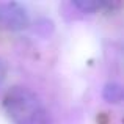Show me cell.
Segmentation results:
<instances>
[{
	"label": "cell",
	"instance_id": "6da1fadb",
	"mask_svg": "<svg viewBox=\"0 0 124 124\" xmlns=\"http://www.w3.org/2000/svg\"><path fill=\"white\" fill-rule=\"evenodd\" d=\"M3 108L14 124H47L41 101L25 86H13L3 97Z\"/></svg>",
	"mask_w": 124,
	"mask_h": 124
},
{
	"label": "cell",
	"instance_id": "7a4b0ae2",
	"mask_svg": "<svg viewBox=\"0 0 124 124\" xmlns=\"http://www.w3.org/2000/svg\"><path fill=\"white\" fill-rule=\"evenodd\" d=\"M30 24V17L24 5L17 2H0V30L17 31Z\"/></svg>",
	"mask_w": 124,
	"mask_h": 124
},
{
	"label": "cell",
	"instance_id": "3957f363",
	"mask_svg": "<svg viewBox=\"0 0 124 124\" xmlns=\"http://www.w3.org/2000/svg\"><path fill=\"white\" fill-rule=\"evenodd\" d=\"M102 97L110 104H119L124 97V91H123L121 83H118V82L107 83L102 90Z\"/></svg>",
	"mask_w": 124,
	"mask_h": 124
},
{
	"label": "cell",
	"instance_id": "277c9868",
	"mask_svg": "<svg viewBox=\"0 0 124 124\" xmlns=\"http://www.w3.org/2000/svg\"><path fill=\"white\" fill-rule=\"evenodd\" d=\"M72 5L76 8H79L80 11L83 13H94L97 9H101L102 6H107L105 3H97V2H85V0H80V2H72Z\"/></svg>",
	"mask_w": 124,
	"mask_h": 124
},
{
	"label": "cell",
	"instance_id": "5b68a950",
	"mask_svg": "<svg viewBox=\"0 0 124 124\" xmlns=\"http://www.w3.org/2000/svg\"><path fill=\"white\" fill-rule=\"evenodd\" d=\"M5 77H6V63L0 58V88L5 82Z\"/></svg>",
	"mask_w": 124,
	"mask_h": 124
}]
</instances>
